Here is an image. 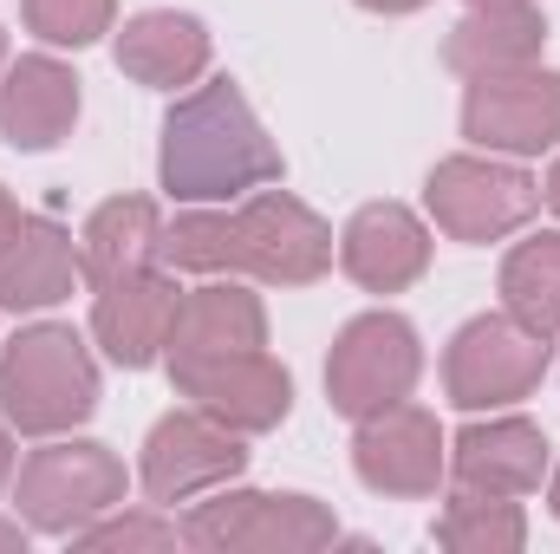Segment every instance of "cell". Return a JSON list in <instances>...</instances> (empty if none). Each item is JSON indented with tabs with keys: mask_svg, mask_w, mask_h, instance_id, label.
I'll list each match as a JSON object with an SVG mask.
<instances>
[{
	"mask_svg": "<svg viewBox=\"0 0 560 554\" xmlns=\"http://www.w3.org/2000/svg\"><path fill=\"white\" fill-rule=\"evenodd\" d=\"M183 542L209 554L248 549V554H313L339 542V522L313 496H261V489H222L189 509Z\"/></svg>",
	"mask_w": 560,
	"mask_h": 554,
	"instance_id": "4",
	"label": "cell"
},
{
	"mask_svg": "<svg viewBox=\"0 0 560 554\" xmlns=\"http://www.w3.org/2000/svg\"><path fill=\"white\" fill-rule=\"evenodd\" d=\"M79 125V79L72 66L33 53L0 79V138L13 150H52Z\"/></svg>",
	"mask_w": 560,
	"mask_h": 554,
	"instance_id": "17",
	"label": "cell"
},
{
	"mask_svg": "<svg viewBox=\"0 0 560 554\" xmlns=\"http://www.w3.org/2000/svg\"><path fill=\"white\" fill-rule=\"evenodd\" d=\"M0 59H7V33H0Z\"/></svg>",
	"mask_w": 560,
	"mask_h": 554,
	"instance_id": "32",
	"label": "cell"
},
{
	"mask_svg": "<svg viewBox=\"0 0 560 554\" xmlns=\"http://www.w3.org/2000/svg\"><path fill=\"white\" fill-rule=\"evenodd\" d=\"M248 450H242V430H229L222 417L209 412H170L150 437H143V489L156 503H183V496H202L229 476H242Z\"/></svg>",
	"mask_w": 560,
	"mask_h": 554,
	"instance_id": "10",
	"label": "cell"
},
{
	"mask_svg": "<svg viewBox=\"0 0 560 554\" xmlns=\"http://www.w3.org/2000/svg\"><path fill=\"white\" fill-rule=\"evenodd\" d=\"M450 470L463 489H482V496H528L541 489L548 476V437L528 424V417H489V424H469L450 450Z\"/></svg>",
	"mask_w": 560,
	"mask_h": 554,
	"instance_id": "16",
	"label": "cell"
},
{
	"mask_svg": "<svg viewBox=\"0 0 560 554\" xmlns=\"http://www.w3.org/2000/svg\"><path fill=\"white\" fill-rule=\"evenodd\" d=\"M7 476H13V437H7V424H0V489H7Z\"/></svg>",
	"mask_w": 560,
	"mask_h": 554,
	"instance_id": "29",
	"label": "cell"
},
{
	"mask_svg": "<svg viewBox=\"0 0 560 554\" xmlns=\"http://www.w3.org/2000/svg\"><path fill=\"white\" fill-rule=\"evenodd\" d=\"M79 275H85V268H79L72 235H66L59 222H46V216H26L20 235L0 249V307H20V313L52 307V300L72 293Z\"/></svg>",
	"mask_w": 560,
	"mask_h": 554,
	"instance_id": "20",
	"label": "cell"
},
{
	"mask_svg": "<svg viewBox=\"0 0 560 554\" xmlns=\"http://www.w3.org/2000/svg\"><path fill=\"white\" fill-rule=\"evenodd\" d=\"M72 542H79V549H92V554L176 549V542H183V529H176V522H156V516H112V522H92V529H79Z\"/></svg>",
	"mask_w": 560,
	"mask_h": 554,
	"instance_id": "25",
	"label": "cell"
},
{
	"mask_svg": "<svg viewBox=\"0 0 560 554\" xmlns=\"http://www.w3.org/2000/svg\"><path fill=\"white\" fill-rule=\"evenodd\" d=\"M163 262L189 275H255L306 287L332 268V229L300 196L268 189L242 209H189L163 222Z\"/></svg>",
	"mask_w": 560,
	"mask_h": 554,
	"instance_id": "1",
	"label": "cell"
},
{
	"mask_svg": "<svg viewBox=\"0 0 560 554\" xmlns=\"http://www.w3.org/2000/svg\"><path fill=\"white\" fill-rule=\"evenodd\" d=\"M352 463H359V483L378 489V496H430L450 470L443 430L418 405H385V412L359 417Z\"/></svg>",
	"mask_w": 560,
	"mask_h": 554,
	"instance_id": "12",
	"label": "cell"
},
{
	"mask_svg": "<svg viewBox=\"0 0 560 554\" xmlns=\"http://www.w3.org/2000/svg\"><path fill=\"white\" fill-rule=\"evenodd\" d=\"M0 412L26 437H59L98 412V366L72 326H26L0 353Z\"/></svg>",
	"mask_w": 560,
	"mask_h": 554,
	"instance_id": "3",
	"label": "cell"
},
{
	"mask_svg": "<svg viewBox=\"0 0 560 554\" xmlns=\"http://www.w3.org/2000/svg\"><path fill=\"white\" fill-rule=\"evenodd\" d=\"M502 307H509V320H522L541 339L560 333V235H535V242L509 249V262H502Z\"/></svg>",
	"mask_w": 560,
	"mask_h": 554,
	"instance_id": "22",
	"label": "cell"
},
{
	"mask_svg": "<svg viewBox=\"0 0 560 554\" xmlns=\"http://www.w3.org/2000/svg\"><path fill=\"white\" fill-rule=\"evenodd\" d=\"M176 392L196 405V412L222 417L229 430L255 437V430H275L287 405H293V379L280 372L268 353H229V359H183L170 366Z\"/></svg>",
	"mask_w": 560,
	"mask_h": 554,
	"instance_id": "11",
	"label": "cell"
},
{
	"mask_svg": "<svg viewBox=\"0 0 560 554\" xmlns=\"http://www.w3.org/2000/svg\"><path fill=\"white\" fill-rule=\"evenodd\" d=\"M163 189L176 203H235L261 183H280V150L248 112L235 79H209L163 118Z\"/></svg>",
	"mask_w": 560,
	"mask_h": 554,
	"instance_id": "2",
	"label": "cell"
},
{
	"mask_svg": "<svg viewBox=\"0 0 560 554\" xmlns=\"http://www.w3.org/2000/svg\"><path fill=\"white\" fill-rule=\"evenodd\" d=\"M436 542L450 554H515L528 542V522L515 509V496H482L463 489L443 516H436Z\"/></svg>",
	"mask_w": 560,
	"mask_h": 554,
	"instance_id": "23",
	"label": "cell"
},
{
	"mask_svg": "<svg viewBox=\"0 0 560 554\" xmlns=\"http://www.w3.org/2000/svg\"><path fill=\"white\" fill-rule=\"evenodd\" d=\"M26 549V529L20 522H0V554H20Z\"/></svg>",
	"mask_w": 560,
	"mask_h": 554,
	"instance_id": "27",
	"label": "cell"
},
{
	"mask_svg": "<svg viewBox=\"0 0 560 554\" xmlns=\"http://www.w3.org/2000/svg\"><path fill=\"white\" fill-rule=\"evenodd\" d=\"M339 262L365 293H398L430 268V229L405 203H372L346 222L339 235Z\"/></svg>",
	"mask_w": 560,
	"mask_h": 554,
	"instance_id": "14",
	"label": "cell"
},
{
	"mask_svg": "<svg viewBox=\"0 0 560 554\" xmlns=\"http://www.w3.org/2000/svg\"><path fill=\"white\" fill-rule=\"evenodd\" d=\"M125 503V463L105 443H46L20 463V516L39 535H79Z\"/></svg>",
	"mask_w": 560,
	"mask_h": 554,
	"instance_id": "5",
	"label": "cell"
},
{
	"mask_svg": "<svg viewBox=\"0 0 560 554\" xmlns=\"http://www.w3.org/2000/svg\"><path fill=\"white\" fill-rule=\"evenodd\" d=\"M541 196L555 203V216H560V163H555V170H548V189H541Z\"/></svg>",
	"mask_w": 560,
	"mask_h": 554,
	"instance_id": "30",
	"label": "cell"
},
{
	"mask_svg": "<svg viewBox=\"0 0 560 554\" xmlns=\"http://www.w3.org/2000/svg\"><path fill=\"white\" fill-rule=\"evenodd\" d=\"M359 7H372V13H418L423 0H359Z\"/></svg>",
	"mask_w": 560,
	"mask_h": 554,
	"instance_id": "28",
	"label": "cell"
},
{
	"mask_svg": "<svg viewBox=\"0 0 560 554\" xmlns=\"http://www.w3.org/2000/svg\"><path fill=\"white\" fill-rule=\"evenodd\" d=\"M423 203L456 242H502L541 209V183L495 157H443L423 183Z\"/></svg>",
	"mask_w": 560,
	"mask_h": 554,
	"instance_id": "8",
	"label": "cell"
},
{
	"mask_svg": "<svg viewBox=\"0 0 560 554\" xmlns=\"http://www.w3.org/2000/svg\"><path fill=\"white\" fill-rule=\"evenodd\" d=\"M170 326H176V287L143 268V275H118V280H98V300H92V333L98 346L143 372L163 346H170Z\"/></svg>",
	"mask_w": 560,
	"mask_h": 554,
	"instance_id": "13",
	"label": "cell"
},
{
	"mask_svg": "<svg viewBox=\"0 0 560 554\" xmlns=\"http://www.w3.org/2000/svg\"><path fill=\"white\" fill-rule=\"evenodd\" d=\"M541 39H548V26H541L535 0H489V7H469V13L450 26L443 59H450V72H463V79H489V72L535 66V59H541Z\"/></svg>",
	"mask_w": 560,
	"mask_h": 554,
	"instance_id": "18",
	"label": "cell"
},
{
	"mask_svg": "<svg viewBox=\"0 0 560 554\" xmlns=\"http://www.w3.org/2000/svg\"><path fill=\"white\" fill-rule=\"evenodd\" d=\"M463 131H469V143H482V150H509V157L555 150L560 143V72L515 66V72L469 79Z\"/></svg>",
	"mask_w": 560,
	"mask_h": 554,
	"instance_id": "9",
	"label": "cell"
},
{
	"mask_svg": "<svg viewBox=\"0 0 560 554\" xmlns=\"http://www.w3.org/2000/svg\"><path fill=\"white\" fill-rule=\"evenodd\" d=\"M20 222H26V216H20V209H13V196L0 189V249H7L13 235H20Z\"/></svg>",
	"mask_w": 560,
	"mask_h": 554,
	"instance_id": "26",
	"label": "cell"
},
{
	"mask_svg": "<svg viewBox=\"0 0 560 554\" xmlns=\"http://www.w3.org/2000/svg\"><path fill=\"white\" fill-rule=\"evenodd\" d=\"M555 516H560V470H555Z\"/></svg>",
	"mask_w": 560,
	"mask_h": 554,
	"instance_id": "31",
	"label": "cell"
},
{
	"mask_svg": "<svg viewBox=\"0 0 560 554\" xmlns=\"http://www.w3.org/2000/svg\"><path fill=\"white\" fill-rule=\"evenodd\" d=\"M268 346V313L248 287L235 280H209L196 293L176 300V326H170V366L183 359H229V353H261Z\"/></svg>",
	"mask_w": 560,
	"mask_h": 554,
	"instance_id": "15",
	"label": "cell"
},
{
	"mask_svg": "<svg viewBox=\"0 0 560 554\" xmlns=\"http://www.w3.org/2000/svg\"><path fill=\"white\" fill-rule=\"evenodd\" d=\"M118 0H26V26L46 46H92L98 33H112Z\"/></svg>",
	"mask_w": 560,
	"mask_h": 554,
	"instance_id": "24",
	"label": "cell"
},
{
	"mask_svg": "<svg viewBox=\"0 0 560 554\" xmlns=\"http://www.w3.org/2000/svg\"><path fill=\"white\" fill-rule=\"evenodd\" d=\"M469 7H489V0H469Z\"/></svg>",
	"mask_w": 560,
	"mask_h": 554,
	"instance_id": "33",
	"label": "cell"
},
{
	"mask_svg": "<svg viewBox=\"0 0 560 554\" xmlns=\"http://www.w3.org/2000/svg\"><path fill=\"white\" fill-rule=\"evenodd\" d=\"M423 372L418 326L398 313H359L326 359V399L339 417H372L385 405H405Z\"/></svg>",
	"mask_w": 560,
	"mask_h": 554,
	"instance_id": "6",
	"label": "cell"
},
{
	"mask_svg": "<svg viewBox=\"0 0 560 554\" xmlns=\"http://www.w3.org/2000/svg\"><path fill=\"white\" fill-rule=\"evenodd\" d=\"M156 262H163V216H156V203L112 196V203L92 209V222L79 235V268H85L92 287L118 280V275H143Z\"/></svg>",
	"mask_w": 560,
	"mask_h": 554,
	"instance_id": "21",
	"label": "cell"
},
{
	"mask_svg": "<svg viewBox=\"0 0 560 554\" xmlns=\"http://www.w3.org/2000/svg\"><path fill=\"white\" fill-rule=\"evenodd\" d=\"M118 66L138 85L176 92V85L202 79V66H209V26L196 13H176V7H150V13H138L118 33Z\"/></svg>",
	"mask_w": 560,
	"mask_h": 554,
	"instance_id": "19",
	"label": "cell"
},
{
	"mask_svg": "<svg viewBox=\"0 0 560 554\" xmlns=\"http://www.w3.org/2000/svg\"><path fill=\"white\" fill-rule=\"evenodd\" d=\"M541 372H548V339L528 333V326L509 320V313L469 320V326L450 339V353H443V392H450V405H463V412L515 405V399H528V392L541 385Z\"/></svg>",
	"mask_w": 560,
	"mask_h": 554,
	"instance_id": "7",
	"label": "cell"
}]
</instances>
